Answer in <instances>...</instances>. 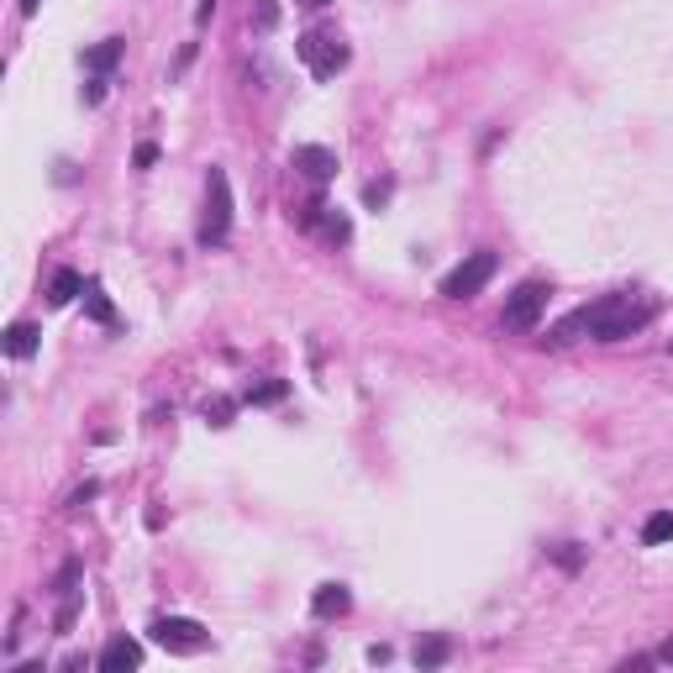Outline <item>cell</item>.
<instances>
[{
  "mask_svg": "<svg viewBox=\"0 0 673 673\" xmlns=\"http://www.w3.org/2000/svg\"><path fill=\"white\" fill-rule=\"evenodd\" d=\"M658 658H663V663H673V642H668V647H663V652H658Z\"/></svg>",
  "mask_w": 673,
  "mask_h": 673,
  "instance_id": "26",
  "label": "cell"
},
{
  "mask_svg": "<svg viewBox=\"0 0 673 673\" xmlns=\"http://www.w3.org/2000/svg\"><path fill=\"white\" fill-rule=\"evenodd\" d=\"M79 290H85V279H79L74 269H58V274H53V284H48V300H53V305H69Z\"/></svg>",
  "mask_w": 673,
  "mask_h": 673,
  "instance_id": "13",
  "label": "cell"
},
{
  "mask_svg": "<svg viewBox=\"0 0 673 673\" xmlns=\"http://www.w3.org/2000/svg\"><path fill=\"white\" fill-rule=\"evenodd\" d=\"M447 652H453V642H447V637H426L416 647V663L421 668H437V663H447Z\"/></svg>",
  "mask_w": 673,
  "mask_h": 673,
  "instance_id": "14",
  "label": "cell"
},
{
  "mask_svg": "<svg viewBox=\"0 0 673 673\" xmlns=\"http://www.w3.org/2000/svg\"><path fill=\"white\" fill-rule=\"evenodd\" d=\"M284 390H290L284 379H274V384H258V390H248V405H274V400H284Z\"/></svg>",
  "mask_w": 673,
  "mask_h": 673,
  "instance_id": "16",
  "label": "cell"
},
{
  "mask_svg": "<svg viewBox=\"0 0 673 673\" xmlns=\"http://www.w3.org/2000/svg\"><path fill=\"white\" fill-rule=\"evenodd\" d=\"M642 542H647V547L673 542V511H652V516L642 521Z\"/></svg>",
  "mask_w": 673,
  "mask_h": 673,
  "instance_id": "12",
  "label": "cell"
},
{
  "mask_svg": "<svg viewBox=\"0 0 673 673\" xmlns=\"http://www.w3.org/2000/svg\"><path fill=\"white\" fill-rule=\"evenodd\" d=\"M311 610L321 621H332V616H348L353 610V595H348V584H321L316 595H311Z\"/></svg>",
  "mask_w": 673,
  "mask_h": 673,
  "instance_id": "9",
  "label": "cell"
},
{
  "mask_svg": "<svg viewBox=\"0 0 673 673\" xmlns=\"http://www.w3.org/2000/svg\"><path fill=\"white\" fill-rule=\"evenodd\" d=\"M100 100H106V79H90V90H85V106H100Z\"/></svg>",
  "mask_w": 673,
  "mask_h": 673,
  "instance_id": "20",
  "label": "cell"
},
{
  "mask_svg": "<svg viewBox=\"0 0 673 673\" xmlns=\"http://www.w3.org/2000/svg\"><path fill=\"white\" fill-rule=\"evenodd\" d=\"M295 53H300V64L311 69L316 79H332V74L348 69V43H342L337 32H321V27L295 37Z\"/></svg>",
  "mask_w": 673,
  "mask_h": 673,
  "instance_id": "2",
  "label": "cell"
},
{
  "mask_svg": "<svg viewBox=\"0 0 673 673\" xmlns=\"http://www.w3.org/2000/svg\"><path fill=\"white\" fill-rule=\"evenodd\" d=\"M652 321V305L647 300H631V295H605L595 305H584V311H574L563 326H558V342H574L579 332L595 337V342H621L631 332H642V326Z\"/></svg>",
  "mask_w": 673,
  "mask_h": 673,
  "instance_id": "1",
  "label": "cell"
},
{
  "mask_svg": "<svg viewBox=\"0 0 673 673\" xmlns=\"http://www.w3.org/2000/svg\"><path fill=\"white\" fill-rule=\"evenodd\" d=\"M127 668H142V642L111 637L106 647H100V673H127Z\"/></svg>",
  "mask_w": 673,
  "mask_h": 673,
  "instance_id": "8",
  "label": "cell"
},
{
  "mask_svg": "<svg viewBox=\"0 0 673 673\" xmlns=\"http://www.w3.org/2000/svg\"><path fill=\"white\" fill-rule=\"evenodd\" d=\"M121 53H127V43H121V37H106V43H95V48L85 53V69L106 79V74L121 64Z\"/></svg>",
  "mask_w": 673,
  "mask_h": 673,
  "instance_id": "10",
  "label": "cell"
},
{
  "mask_svg": "<svg viewBox=\"0 0 673 673\" xmlns=\"http://www.w3.org/2000/svg\"><path fill=\"white\" fill-rule=\"evenodd\" d=\"M558 563H563V568H579V547L563 542V547H558Z\"/></svg>",
  "mask_w": 673,
  "mask_h": 673,
  "instance_id": "22",
  "label": "cell"
},
{
  "mask_svg": "<svg viewBox=\"0 0 673 673\" xmlns=\"http://www.w3.org/2000/svg\"><path fill=\"white\" fill-rule=\"evenodd\" d=\"M547 284L542 279H526V284H516L511 295H505V316H500V326L505 332H532V326L542 321V311H547Z\"/></svg>",
  "mask_w": 673,
  "mask_h": 673,
  "instance_id": "4",
  "label": "cell"
},
{
  "mask_svg": "<svg viewBox=\"0 0 673 673\" xmlns=\"http://www.w3.org/2000/svg\"><path fill=\"white\" fill-rule=\"evenodd\" d=\"M279 22V6H274V0H263V6H258V32H269Z\"/></svg>",
  "mask_w": 673,
  "mask_h": 673,
  "instance_id": "19",
  "label": "cell"
},
{
  "mask_svg": "<svg viewBox=\"0 0 673 673\" xmlns=\"http://www.w3.org/2000/svg\"><path fill=\"white\" fill-rule=\"evenodd\" d=\"M90 316L95 321H111V300L100 295V284H90Z\"/></svg>",
  "mask_w": 673,
  "mask_h": 673,
  "instance_id": "18",
  "label": "cell"
},
{
  "mask_svg": "<svg viewBox=\"0 0 673 673\" xmlns=\"http://www.w3.org/2000/svg\"><path fill=\"white\" fill-rule=\"evenodd\" d=\"M232 232V179L227 169H211L206 174V221H200V242H227Z\"/></svg>",
  "mask_w": 673,
  "mask_h": 673,
  "instance_id": "3",
  "label": "cell"
},
{
  "mask_svg": "<svg viewBox=\"0 0 673 673\" xmlns=\"http://www.w3.org/2000/svg\"><path fill=\"white\" fill-rule=\"evenodd\" d=\"M148 631H153V642H163L169 652H200V647L211 642V637H206V626L190 621V616H158Z\"/></svg>",
  "mask_w": 673,
  "mask_h": 673,
  "instance_id": "6",
  "label": "cell"
},
{
  "mask_svg": "<svg viewBox=\"0 0 673 673\" xmlns=\"http://www.w3.org/2000/svg\"><path fill=\"white\" fill-rule=\"evenodd\" d=\"M211 16H216V0H200V6H195V22H211Z\"/></svg>",
  "mask_w": 673,
  "mask_h": 673,
  "instance_id": "23",
  "label": "cell"
},
{
  "mask_svg": "<svg viewBox=\"0 0 673 673\" xmlns=\"http://www.w3.org/2000/svg\"><path fill=\"white\" fill-rule=\"evenodd\" d=\"M326 237H332V242H348L353 237V227H348V216H342V211H326Z\"/></svg>",
  "mask_w": 673,
  "mask_h": 673,
  "instance_id": "17",
  "label": "cell"
},
{
  "mask_svg": "<svg viewBox=\"0 0 673 673\" xmlns=\"http://www.w3.org/2000/svg\"><path fill=\"white\" fill-rule=\"evenodd\" d=\"M43 11V0H22V16H37Z\"/></svg>",
  "mask_w": 673,
  "mask_h": 673,
  "instance_id": "24",
  "label": "cell"
},
{
  "mask_svg": "<svg viewBox=\"0 0 673 673\" xmlns=\"http://www.w3.org/2000/svg\"><path fill=\"white\" fill-rule=\"evenodd\" d=\"M489 279H495V253L479 248V253H468L458 269L442 279V295H447V300H474Z\"/></svg>",
  "mask_w": 673,
  "mask_h": 673,
  "instance_id": "5",
  "label": "cell"
},
{
  "mask_svg": "<svg viewBox=\"0 0 673 673\" xmlns=\"http://www.w3.org/2000/svg\"><path fill=\"white\" fill-rule=\"evenodd\" d=\"M295 174H305L311 185H326V179L337 174V153L332 148H316V142H305V148H295Z\"/></svg>",
  "mask_w": 673,
  "mask_h": 673,
  "instance_id": "7",
  "label": "cell"
},
{
  "mask_svg": "<svg viewBox=\"0 0 673 673\" xmlns=\"http://www.w3.org/2000/svg\"><path fill=\"white\" fill-rule=\"evenodd\" d=\"M300 6H311V11H321V6H332V0H300Z\"/></svg>",
  "mask_w": 673,
  "mask_h": 673,
  "instance_id": "25",
  "label": "cell"
},
{
  "mask_svg": "<svg viewBox=\"0 0 673 673\" xmlns=\"http://www.w3.org/2000/svg\"><path fill=\"white\" fill-rule=\"evenodd\" d=\"M153 163H158V148H153V142H142V148H137V169H153Z\"/></svg>",
  "mask_w": 673,
  "mask_h": 673,
  "instance_id": "21",
  "label": "cell"
},
{
  "mask_svg": "<svg viewBox=\"0 0 673 673\" xmlns=\"http://www.w3.org/2000/svg\"><path fill=\"white\" fill-rule=\"evenodd\" d=\"M232 416H237V400H227V395H211L206 400V421L211 426H232Z\"/></svg>",
  "mask_w": 673,
  "mask_h": 673,
  "instance_id": "15",
  "label": "cell"
},
{
  "mask_svg": "<svg viewBox=\"0 0 673 673\" xmlns=\"http://www.w3.org/2000/svg\"><path fill=\"white\" fill-rule=\"evenodd\" d=\"M37 337H43V332H37L32 321H16L11 332H6V353H11V358H32V353H37Z\"/></svg>",
  "mask_w": 673,
  "mask_h": 673,
  "instance_id": "11",
  "label": "cell"
}]
</instances>
